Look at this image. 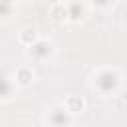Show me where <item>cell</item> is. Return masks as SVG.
Here are the masks:
<instances>
[{
  "instance_id": "6da1fadb",
  "label": "cell",
  "mask_w": 127,
  "mask_h": 127,
  "mask_svg": "<svg viewBox=\"0 0 127 127\" xmlns=\"http://www.w3.org/2000/svg\"><path fill=\"white\" fill-rule=\"evenodd\" d=\"M89 87L95 95H99L101 99H111L117 97L123 89V73L113 67V65H97L91 69L89 77Z\"/></svg>"
},
{
  "instance_id": "7a4b0ae2",
  "label": "cell",
  "mask_w": 127,
  "mask_h": 127,
  "mask_svg": "<svg viewBox=\"0 0 127 127\" xmlns=\"http://www.w3.org/2000/svg\"><path fill=\"white\" fill-rule=\"evenodd\" d=\"M42 121H44L46 127H73L75 121H77V115H73L64 105V101H56V103H50L44 109Z\"/></svg>"
},
{
  "instance_id": "3957f363",
  "label": "cell",
  "mask_w": 127,
  "mask_h": 127,
  "mask_svg": "<svg viewBox=\"0 0 127 127\" xmlns=\"http://www.w3.org/2000/svg\"><path fill=\"white\" fill-rule=\"evenodd\" d=\"M26 58L32 64H50L56 58V44L50 38H40L36 44L26 48Z\"/></svg>"
},
{
  "instance_id": "277c9868",
  "label": "cell",
  "mask_w": 127,
  "mask_h": 127,
  "mask_svg": "<svg viewBox=\"0 0 127 127\" xmlns=\"http://www.w3.org/2000/svg\"><path fill=\"white\" fill-rule=\"evenodd\" d=\"M67 6V16H69V24H79L85 20L87 12H89V4L87 0H65Z\"/></svg>"
},
{
  "instance_id": "5b68a950",
  "label": "cell",
  "mask_w": 127,
  "mask_h": 127,
  "mask_svg": "<svg viewBox=\"0 0 127 127\" xmlns=\"http://www.w3.org/2000/svg\"><path fill=\"white\" fill-rule=\"evenodd\" d=\"M12 75H14V79H16V83H18L20 89H26V87L34 85V81H36V69L30 64H20L12 71Z\"/></svg>"
},
{
  "instance_id": "8992f818",
  "label": "cell",
  "mask_w": 127,
  "mask_h": 127,
  "mask_svg": "<svg viewBox=\"0 0 127 127\" xmlns=\"http://www.w3.org/2000/svg\"><path fill=\"white\" fill-rule=\"evenodd\" d=\"M48 16H50V20H54L56 24H69L65 0H56V2H52V4L48 6Z\"/></svg>"
},
{
  "instance_id": "52a82bcc",
  "label": "cell",
  "mask_w": 127,
  "mask_h": 127,
  "mask_svg": "<svg viewBox=\"0 0 127 127\" xmlns=\"http://www.w3.org/2000/svg\"><path fill=\"white\" fill-rule=\"evenodd\" d=\"M40 38H42V34H40V30H38V26L28 24V26H22V28L18 30V44L24 46V48L36 44Z\"/></svg>"
},
{
  "instance_id": "ba28073f",
  "label": "cell",
  "mask_w": 127,
  "mask_h": 127,
  "mask_svg": "<svg viewBox=\"0 0 127 127\" xmlns=\"http://www.w3.org/2000/svg\"><path fill=\"white\" fill-rule=\"evenodd\" d=\"M64 105L73 113V115H81V113H85V109H87V99L83 97V95H79V93H69V95H65L64 97Z\"/></svg>"
},
{
  "instance_id": "9c48e42d",
  "label": "cell",
  "mask_w": 127,
  "mask_h": 127,
  "mask_svg": "<svg viewBox=\"0 0 127 127\" xmlns=\"http://www.w3.org/2000/svg\"><path fill=\"white\" fill-rule=\"evenodd\" d=\"M18 83H16V79H14V75L12 73H6L4 75V83H2V103H8V101H12L14 97H16V93H18Z\"/></svg>"
},
{
  "instance_id": "30bf717a",
  "label": "cell",
  "mask_w": 127,
  "mask_h": 127,
  "mask_svg": "<svg viewBox=\"0 0 127 127\" xmlns=\"http://www.w3.org/2000/svg\"><path fill=\"white\" fill-rule=\"evenodd\" d=\"M87 4L93 12H111L117 6V0H87Z\"/></svg>"
},
{
  "instance_id": "8fae6325",
  "label": "cell",
  "mask_w": 127,
  "mask_h": 127,
  "mask_svg": "<svg viewBox=\"0 0 127 127\" xmlns=\"http://www.w3.org/2000/svg\"><path fill=\"white\" fill-rule=\"evenodd\" d=\"M18 2H28V0H18Z\"/></svg>"
}]
</instances>
